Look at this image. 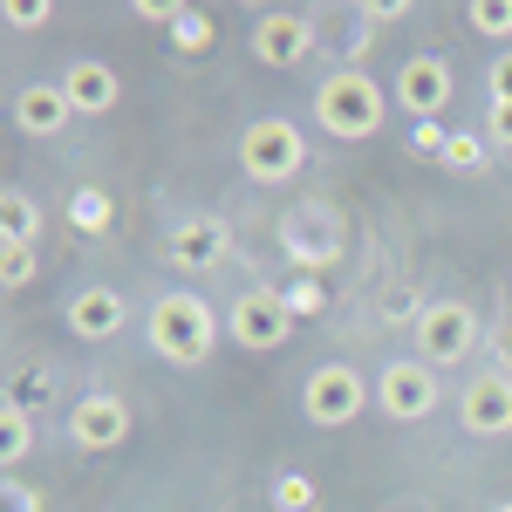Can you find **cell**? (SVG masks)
<instances>
[{
  "label": "cell",
  "instance_id": "cell-1",
  "mask_svg": "<svg viewBox=\"0 0 512 512\" xmlns=\"http://www.w3.org/2000/svg\"><path fill=\"white\" fill-rule=\"evenodd\" d=\"M144 335H151V355H164L171 369H205L212 349H219V308L198 301V294H158L151 315H144Z\"/></svg>",
  "mask_w": 512,
  "mask_h": 512
},
{
  "label": "cell",
  "instance_id": "cell-2",
  "mask_svg": "<svg viewBox=\"0 0 512 512\" xmlns=\"http://www.w3.org/2000/svg\"><path fill=\"white\" fill-rule=\"evenodd\" d=\"M390 89L376 76H362V69H335V76H321L315 89V123L328 137H342V144H362V137H376L383 117H390Z\"/></svg>",
  "mask_w": 512,
  "mask_h": 512
},
{
  "label": "cell",
  "instance_id": "cell-3",
  "mask_svg": "<svg viewBox=\"0 0 512 512\" xmlns=\"http://www.w3.org/2000/svg\"><path fill=\"white\" fill-rule=\"evenodd\" d=\"M369 403H376V383L355 362H321V369H308V383H301V417L315 431H342Z\"/></svg>",
  "mask_w": 512,
  "mask_h": 512
},
{
  "label": "cell",
  "instance_id": "cell-4",
  "mask_svg": "<svg viewBox=\"0 0 512 512\" xmlns=\"http://www.w3.org/2000/svg\"><path fill=\"white\" fill-rule=\"evenodd\" d=\"M301 164H308V137L287 117H253L239 130V171L253 185H287V178H301Z\"/></svg>",
  "mask_w": 512,
  "mask_h": 512
},
{
  "label": "cell",
  "instance_id": "cell-5",
  "mask_svg": "<svg viewBox=\"0 0 512 512\" xmlns=\"http://www.w3.org/2000/svg\"><path fill=\"white\" fill-rule=\"evenodd\" d=\"M226 335H233L246 355L287 349V335H294V301H287L280 287H246L233 308H226Z\"/></svg>",
  "mask_w": 512,
  "mask_h": 512
},
{
  "label": "cell",
  "instance_id": "cell-6",
  "mask_svg": "<svg viewBox=\"0 0 512 512\" xmlns=\"http://www.w3.org/2000/svg\"><path fill=\"white\" fill-rule=\"evenodd\" d=\"M437 403H444V390H437V369L424 355H396L376 369V410L390 424H424Z\"/></svg>",
  "mask_w": 512,
  "mask_h": 512
},
{
  "label": "cell",
  "instance_id": "cell-7",
  "mask_svg": "<svg viewBox=\"0 0 512 512\" xmlns=\"http://www.w3.org/2000/svg\"><path fill=\"white\" fill-rule=\"evenodd\" d=\"M478 308L472 301H431L424 315H417V355L431 362V369H451V362H465L478 349Z\"/></svg>",
  "mask_w": 512,
  "mask_h": 512
},
{
  "label": "cell",
  "instance_id": "cell-8",
  "mask_svg": "<svg viewBox=\"0 0 512 512\" xmlns=\"http://www.w3.org/2000/svg\"><path fill=\"white\" fill-rule=\"evenodd\" d=\"M390 96L410 110V123H444V110H451V62L444 55H410L396 69Z\"/></svg>",
  "mask_w": 512,
  "mask_h": 512
},
{
  "label": "cell",
  "instance_id": "cell-9",
  "mask_svg": "<svg viewBox=\"0 0 512 512\" xmlns=\"http://www.w3.org/2000/svg\"><path fill=\"white\" fill-rule=\"evenodd\" d=\"M308 48H315V21L294 7H267L253 21V62L260 69H294V62H308Z\"/></svg>",
  "mask_w": 512,
  "mask_h": 512
},
{
  "label": "cell",
  "instance_id": "cell-10",
  "mask_svg": "<svg viewBox=\"0 0 512 512\" xmlns=\"http://www.w3.org/2000/svg\"><path fill=\"white\" fill-rule=\"evenodd\" d=\"M123 437H130V403L110 390H89L69 403V444L76 451H117Z\"/></svg>",
  "mask_w": 512,
  "mask_h": 512
},
{
  "label": "cell",
  "instance_id": "cell-11",
  "mask_svg": "<svg viewBox=\"0 0 512 512\" xmlns=\"http://www.w3.org/2000/svg\"><path fill=\"white\" fill-rule=\"evenodd\" d=\"M458 424L472 437H506L512 431V376L506 369H478L458 390Z\"/></svg>",
  "mask_w": 512,
  "mask_h": 512
},
{
  "label": "cell",
  "instance_id": "cell-12",
  "mask_svg": "<svg viewBox=\"0 0 512 512\" xmlns=\"http://www.w3.org/2000/svg\"><path fill=\"white\" fill-rule=\"evenodd\" d=\"M130 308H123L117 287H76L69 294V308H62V328L76 335V342H117Z\"/></svg>",
  "mask_w": 512,
  "mask_h": 512
},
{
  "label": "cell",
  "instance_id": "cell-13",
  "mask_svg": "<svg viewBox=\"0 0 512 512\" xmlns=\"http://www.w3.org/2000/svg\"><path fill=\"white\" fill-rule=\"evenodd\" d=\"M7 110H14V130H21V137H62L69 117H76V103H69L62 82H21Z\"/></svg>",
  "mask_w": 512,
  "mask_h": 512
},
{
  "label": "cell",
  "instance_id": "cell-14",
  "mask_svg": "<svg viewBox=\"0 0 512 512\" xmlns=\"http://www.w3.org/2000/svg\"><path fill=\"white\" fill-rule=\"evenodd\" d=\"M226 246H233L226 219H178L171 239H164V260H171V267H185V274H205V267H219V260H226Z\"/></svg>",
  "mask_w": 512,
  "mask_h": 512
},
{
  "label": "cell",
  "instance_id": "cell-15",
  "mask_svg": "<svg viewBox=\"0 0 512 512\" xmlns=\"http://www.w3.org/2000/svg\"><path fill=\"white\" fill-rule=\"evenodd\" d=\"M62 89H69V103H76V117H110L123 96V82L110 62H96V55H76L69 69H62Z\"/></svg>",
  "mask_w": 512,
  "mask_h": 512
},
{
  "label": "cell",
  "instance_id": "cell-16",
  "mask_svg": "<svg viewBox=\"0 0 512 512\" xmlns=\"http://www.w3.org/2000/svg\"><path fill=\"white\" fill-rule=\"evenodd\" d=\"M280 239H287V253H294L301 267H321V260H335V246H342V226H335L321 205H301V212L280 226Z\"/></svg>",
  "mask_w": 512,
  "mask_h": 512
},
{
  "label": "cell",
  "instance_id": "cell-17",
  "mask_svg": "<svg viewBox=\"0 0 512 512\" xmlns=\"http://www.w3.org/2000/svg\"><path fill=\"white\" fill-rule=\"evenodd\" d=\"M35 233H41L35 198H28L21 185H14V192L0 198V239H7V246H35Z\"/></svg>",
  "mask_w": 512,
  "mask_h": 512
},
{
  "label": "cell",
  "instance_id": "cell-18",
  "mask_svg": "<svg viewBox=\"0 0 512 512\" xmlns=\"http://www.w3.org/2000/svg\"><path fill=\"white\" fill-rule=\"evenodd\" d=\"M69 226H76V233H110V226H117V205H110V192L82 185V192L69 198Z\"/></svg>",
  "mask_w": 512,
  "mask_h": 512
},
{
  "label": "cell",
  "instance_id": "cell-19",
  "mask_svg": "<svg viewBox=\"0 0 512 512\" xmlns=\"http://www.w3.org/2000/svg\"><path fill=\"white\" fill-rule=\"evenodd\" d=\"M28 437H35V431H28V410L7 403V410H0V465H7V472L28 458Z\"/></svg>",
  "mask_w": 512,
  "mask_h": 512
},
{
  "label": "cell",
  "instance_id": "cell-20",
  "mask_svg": "<svg viewBox=\"0 0 512 512\" xmlns=\"http://www.w3.org/2000/svg\"><path fill=\"white\" fill-rule=\"evenodd\" d=\"M171 48H178V55H205V48H212V14L185 7V14L171 21Z\"/></svg>",
  "mask_w": 512,
  "mask_h": 512
},
{
  "label": "cell",
  "instance_id": "cell-21",
  "mask_svg": "<svg viewBox=\"0 0 512 512\" xmlns=\"http://www.w3.org/2000/svg\"><path fill=\"white\" fill-rule=\"evenodd\" d=\"M485 137L478 130H451V144H444V171H485Z\"/></svg>",
  "mask_w": 512,
  "mask_h": 512
},
{
  "label": "cell",
  "instance_id": "cell-22",
  "mask_svg": "<svg viewBox=\"0 0 512 512\" xmlns=\"http://www.w3.org/2000/svg\"><path fill=\"white\" fill-rule=\"evenodd\" d=\"M465 21H472L478 35H512V0H472Z\"/></svg>",
  "mask_w": 512,
  "mask_h": 512
},
{
  "label": "cell",
  "instance_id": "cell-23",
  "mask_svg": "<svg viewBox=\"0 0 512 512\" xmlns=\"http://www.w3.org/2000/svg\"><path fill=\"white\" fill-rule=\"evenodd\" d=\"M35 280V246H7L0 239V287H28Z\"/></svg>",
  "mask_w": 512,
  "mask_h": 512
},
{
  "label": "cell",
  "instance_id": "cell-24",
  "mask_svg": "<svg viewBox=\"0 0 512 512\" xmlns=\"http://www.w3.org/2000/svg\"><path fill=\"white\" fill-rule=\"evenodd\" d=\"M274 506H280V512H308V506H315V485H308L301 472H287V478L274 485Z\"/></svg>",
  "mask_w": 512,
  "mask_h": 512
},
{
  "label": "cell",
  "instance_id": "cell-25",
  "mask_svg": "<svg viewBox=\"0 0 512 512\" xmlns=\"http://www.w3.org/2000/svg\"><path fill=\"white\" fill-rule=\"evenodd\" d=\"M444 144H451V137H444V123H410V151H417V158L444 164Z\"/></svg>",
  "mask_w": 512,
  "mask_h": 512
},
{
  "label": "cell",
  "instance_id": "cell-26",
  "mask_svg": "<svg viewBox=\"0 0 512 512\" xmlns=\"http://www.w3.org/2000/svg\"><path fill=\"white\" fill-rule=\"evenodd\" d=\"M48 0H7V28H48Z\"/></svg>",
  "mask_w": 512,
  "mask_h": 512
},
{
  "label": "cell",
  "instance_id": "cell-27",
  "mask_svg": "<svg viewBox=\"0 0 512 512\" xmlns=\"http://www.w3.org/2000/svg\"><path fill=\"white\" fill-rule=\"evenodd\" d=\"M485 349H492V369H506V376H512V315H499V328L485 335Z\"/></svg>",
  "mask_w": 512,
  "mask_h": 512
},
{
  "label": "cell",
  "instance_id": "cell-28",
  "mask_svg": "<svg viewBox=\"0 0 512 512\" xmlns=\"http://www.w3.org/2000/svg\"><path fill=\"white\" fill-rule=\"evenodd\" d=\"M485 89H492V103H512V48L492 62V76H485Z\"/></svg>",
  "mask_w": 512,
  "mask_h": 512
},
{
  "label": "cell",
  "instance_id": "cell-29",
  "mask_svg": "<svg viewBox=\"0 0 512 512\" xmlns=\"http://www.w3.org/2000/svg\"><path fill=\"white\" fill-rule=\"evenodd\" d=\"M485 130H492V144H499V151H512V103H492Z\"/></svg>",
  "mask_w": 512,
  "mask_h": 512
},
{
  "label": "cell",
  "instance_id": "cell-30",
  "mask_svg": "<svg viewBox=\"0 0 512 512\" xmlns=\"http://www.w3.org/2000/svg\"><path fill=\"white\" fill-rule=\"evenodd\" d=\"M7 506H14V512H41V499L21 485V478H7Z\"/></svg>",
  "mask_w": 512,
  "mask_h": 512
},
{
  "label": "cell",
  "instance_id": "cell-31",
  "mask_svg": "<svg viewBox=\"0 0 512 512\" xmlns=\"http://www.w3.org/2000/svg\"><path fill=\"white\" fill-rule=\"evenodd\" d=\"M492 512H512V499H506V506H492Z\"/></svg>",
  "mask_w": 512,
  "mask_h": 512
}]
</instances>
